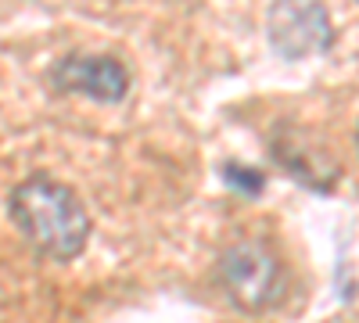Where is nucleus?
I'll list each match as a JSON object with an SVG mask.
<instances>
[{"mask_svg":"<svg viewBox=\"0 0 359 323\" xmlns=\"http://www.w3.org/2000/svg\"><path fill=\"white\" fill-rule=\"evenodd\" d=\"M8 212L36 255L69 262L86 248L90 216L65 184L47 180V176H29L11 191Z\"/></svg>","mask_w":359,"mask_h":323,"instance_id":"1","label":"nucleus"},{"mask_svg":"<svg viewBox=\"0 0 359 323\" xmlns=\"http://www.w3.org/2000/svg\"><path fill=\"white\" fill-rule=\"evenodd\" d=\"M219 284L226 298L245 309V312H262L277 302L280 295V262L259 241H237L219 255Z\"/></svg>","mask_w":359,"mask_h":323,"instance_id":"2","label":"nucleus"},{"mask_svg":"<svg viewBox=\"0 0 359 323\" xmlns=\"http://www.w3.org/2000/svg\"><path fill=\"white\" fill-rule=\"evenodd\" d=\"M266 33L284 62L323 54L334 40V25L320 4H277L266 15Z\"/></svg>","mask_w":359,"mask_h":323,"instance_id":"3","label":"nucleus"},{"mask_svg":"<svg viewBox=\"0 0 359 323\" xmlns=\"http://www.w3.org/2000/svg\"><path fill=\"white\" fill-rule=\"evenodd\" d=\"M57 94H83L101 104H118L130 90V72L108 54H69L50 69Z\"/></svg>","mask_w":359,"mask_h":323,"instance_id":"4","label":"nucleus"},{"mask_svg":"<svg viewBox=\"0 0 359 323\" xmlns=\"http://www.w3.org/2000/svg\"><path fill=\"white\" fill-rule=\"evenodd\" d=\"M273 158L280 169H287L298 184H306L313 191H331L338 184V162L327 155L320 144H309V133L284 126L273 137Z\"/></svg>","mask_w":359,"mask_h":323,"instance_id":"5","label":"nucleus"},{"mask_svg":"<svg viewBox=\"0 0 359 323\" xmlns=\"http://www.w3.org/2000/svg\"><path fill=\"white\" fill-rule=\"evenodd\" d=\"M223 180H226L233 191H245V194H259L262 184H266L259 169H245V165H237V162H226V165H223Z\"/></svg>","mask_w":359,"mask_h":323,"instance_id":"6","label":"nucleus"},{"mask_svg":"<svg viewBox=\"0 0 359 323\" xmlns=\"http://www.w3.org/2000/svg\"><path fill=\"white\" fill-rule=\"evenodd\" d=\"M355 144H359V130H355Z\"/></svg>","mask_w":359,"mask_h":323,"instance_id":"7","label":"nucleus"}]
</instances>
